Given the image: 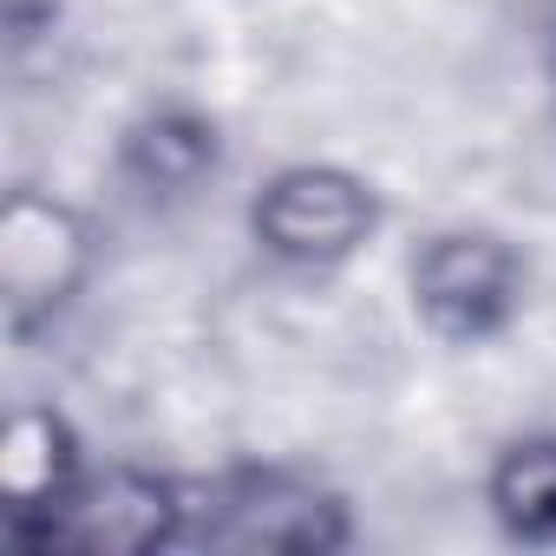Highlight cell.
<instances>
[{
    "label": "cell",
    "mask_w": 556,
    "mask_h": 556,
    "mask_svg": "<svg viewBox=\"0 0 556 556\" xmlns=\"http://www.w3.org/2000/svg\"><path fill=\"white\" fill-rule=\"evenodd\" d=\"M79 478V458H73V432L60 413L47 406H14L8 419V439H0V484H8V510L14 517H47Z\"/></svg>",
    "instance_id": "obj_6"
},
{
    "label": "cell",
    "mask_w": 556,
    "mask_h": 556,
    "mask_svg": "<svg viewBox=\"0 0 556 556\" xmlns=\"http://www.w3.org/2000/svg\"><path fill=\"white\" fill-rule=\"evenodd\" d=\"M190 504L131 465H112L99 478H73V491L40 517V543L60 549H86V556H138L157 543H177Z\"/></svg>",
    "instance_id": "obj_1"
},
{
    "label": "cell",
    "mask_w": 556,
    "mask_h": 556,
    "mask_svg": "<svg viewBox=\"0 0 556 556\" xmlns=\"http://www.w3.org/2000/svg\"><path fill=\"white\" fill-rule=\"evenodd\" d=\"M491 510L517 536H530V543L556 536V439H523V445H510L497 458V471H491Z\"/></svg>",
    "instance_id": "obj_7"
},
{
    "label": "cell",
    "mask_w": 556,
    "mask_h": 556,
    "mask_svg": "<svg viewBox=\"0 0 556 556\" xmlns=\"http://www.w3.org/2000/svg\"><path fill=\"white\" fill-rule=\"evenodd\" d=\"M367 229H374V197L348 170H328V164H295L255 197V236L275 255L308 262V268L348 262L367 242Z\"/></svg>",
    "instance_id": "obj_2"
},
{
    "label": "cell",
    "mask_w": 556,
    "mask_h": 556,
    "mask_svg": "<svg viewBox=\"0 0 556 556\" xmlns=\"http://www.w3.org/2000/svg\"><path fill=\"white\" fill-rule=\"evenodd\" d=\"M413 295L445 334H491L510 315L517 262L491 236H439L413 262Z\"/></svg>",
    "instance_id": "obj_3"
},
{
    "label": "cell",
    "mask_w": 556,
    "mask_h": 556,
    "mask_svg": "<svg viewBox=\"0 0 556 556\" xmlns=\"http://www.w3.org/2000/svg\"><path fill=\"white\" fill-rule=\"evenodd\" d=\"M210 543L223 549H328L341 543V517L295 478H242L223 491Z\"/></svg>",
    "instance_id": "obj_4"
},
{
    "label": "cell",
    "mask_w": 556,
    "mask_h": 556,
    "mask_svg": "<svg viewBox=\"0 0 556 556\" xmlns=\"http://www.w3.org/2000/svg\"><path fill=\"white\" fill-rule=\"evenodd\" d=\"M86 268V236L60 203L14 197L0 216V275H8L14 302H60Z\"/></svg>",
    "instance_id": "obj_5"
}]
</instances>
